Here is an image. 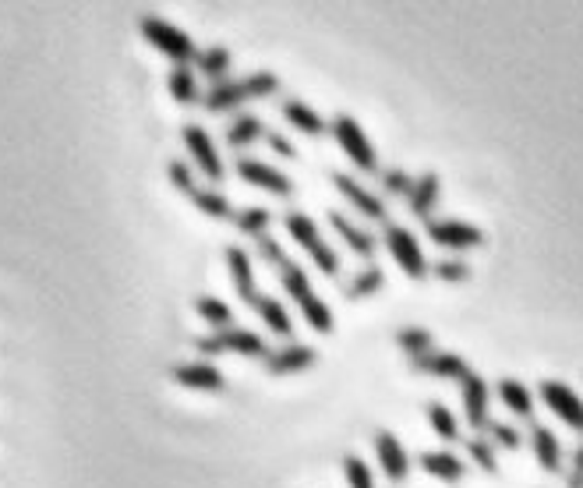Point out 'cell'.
<instances>
[{"label":"cell","instance_id":"277c9868","mask_svg":"<svg viewBox=\"0 0 583 488\" xmlns=\"http://www.w3.org/2000/svg\"><path fill=\"white\" fill-rule=\"evenodd\" d=\"M333 135H336L340 149L346 153V160L354 163L361 174H375V170H378V156H375V149H371L365 128H361L354 117L340 113V117L333 121Z\"/></svg>","mask_w":583,"mask_h":488},{"label":"cell","instance_id":"8d00e7d4","mask_svg":"<svg viewBox=\"0 0 583 488\" xmlns=\"http://www.w3.org/2000/svg\"><path fill=\"white\" fill-rule=\"evenodd\" d=\"M467 453L477 461V467L481 471H488V474H495V453H492V446L484 442V439H471L467 442Z\"/></svg>","mask_w":583,"mask_h":488},{"label":"cell","instance_id":"5b68a950","mask_svg":"<svg viewBox=\"0 0 583 488\" xmlns=\"http://www.w3.org/2000/svg\"><path fill=\"white\" fill-rule=\"evenodd\" d=\"M195 347L202 354H244V357H265L262 336L251 333V329H238V325H230V329H223V333H216V336L198 340Z\"/></svg>","mask_w":583,"mask_h":488},{"label":"cell","instance_id":"f1b7e54d","mask_svg":"<svg viewBox=\"0 0 583 488\" xmlns=\"http://www.w3.org/2000/svg\"><path fill=\"white\" fill-rule=\"evenodd\" d=\"M198 315H202L209 325H216V333H223V329L234 325V312H230L219 298H198Z\"/></svg>","mask_w":583,"mask_h":488},{"label":"cell","instance_id":"ab89813d","mask_svg":"<svg viewBox=\"0 0 583 488\" xmlns=\"http://www.w3.org/2000/svg\"><path fill=\"white\" fill-rule=\"evenodd\" d=\"M488 432H492V439L499 442V446H505V450H520V432L513 429V425H488Z\"/></svg>","mask_w":583,"mask_h":488},{"label":"cell","instance_id":"8992f818","mask_svg":"<svg viewBox=\"0 0 583 488\" xmlns=\"http://www.w3.org/2000/svg\"><path fill=\"white\" fill-rule=\"evenodd\" d=\"M386 248H389V255L397 259V266L407 276H414V280L428 276V259H424L418 238L407 227H386Z\"/></svg>","mask_w":583,"mask_h":488},{"label":"cell","instance_id":"ee69618b","mask_svg":"<svg viewBox=\"0 0 583 488\" xmlns=\"http://www.w3.org/2000/svg\"><path fill=\"white\" fill-rule=\"evenodd\" d=\"M269 149H272L276 156H283V160H293V156H297V153H293V145H291V142H287V138H283V135H276V132L269 135Z\"/></svg>","mask_w":583,"mask_h":488},{"label":"cell","instance_id":"7c38bea8","mask_svg":"<svg viewBox=\"0 0 583 488\" xmlns=\"http://www.w3.org/2000/svg\"><path fill=\"white\" fill-rule=\"evenodd\" d=\"M375 453H378V463H382V474L389 482H403L407 471H410V461H407V450L393 432H382L375 435Z\"/></svg>","mask_w":583,"mask_h":488},{"label":"cell","instance_id":"603a6c76","mask_svg":"<svg viewBox=\"0 0 583 488\" xmlns=\"http://www.w3.org/2000/svg\"><path fill=\"white\" fill-rule=\"evenodd\" d=\"M244 100H251L244 81H219V85H212V92L206 96V107H209L212 113H223V110L240 107Z\"/></svg>","mask_w":583,"mask_h":488},{"label":"cell","instance_id":"30bf717a","mask_svg":"<svg viewBox=\"0 0 583 488\" xmlns=\"http://www.w3.org/2000/svg\"><path fill=\"white\" fill-rule=\"evenodd\" d=\"M238 174L248 181V185H255V188L262 191H272V195H280V198H291L293 195V181L283 174V170H276V166H269V163H259V160H240L238 163Z\"/></svg>","mask_w":583,"mask_h":488},{"label":"cell","instance_id":"8fae6325","mask_svg":"<svg viewBox=\"0 0 583 488\" xmlns=\"http://www.w3.org/2000/svg\"><path fill=\"white\" fill-rule=\"evenodd\" d=\"M463 414H467V425L474 429V432H484L492 421H488V382L481 379L477 372H467L463 379Z\"/></svg>","mask_w":583,"mask_h":488},{"label":"cell","instance_id":"e575fe53","mask_svg":"<svg viewBox=\"0 0 583 488\" xmlns=\"http://www.w3.org/2000/svg\"><path fill=\"white\" fill-rule=\"evenodd\" d=\"M344 474H346V485L350 488H375V478H371L368 463L361 457H344Z\"/></svg>","mask_w":583,"mask_h":488},{"label":"cell","instance_id":"5bb4252c","mask_svg":"<svg viewBox=\"0 0 583 488\" xmlns=\"http://www.w3.org/2000/svg\"><path fill=\"white\" fill-rule=\"evenodd\" d=\"M315 347H304V344H291V347H283V351H272L265 354V368L272 372V376H291V372H304V368H312L315 365Z\"/></svg>","mask_w":583,"mask_h":488},{"label":"cell","instance_id":"1f68e13d","mask_svg":"<svg viewBox=\"0 0 583 488\" xmlns=\"http://www.w3.org/2000/svg\"><path fill=\"white\" fill-rule=\"evenodd\" d=\"M382 270L378 266H368L365 272H357V280L346 287V298L357 301V298H371V294H378V287H382Z\"/></svg>","mask_w":583,"mask_h":488},{"label":"cell","instance_id":"e0dca14e","mask_svg":"<svg viewBox=\"0 0 583 488\" xmlns=\"http://www.w3.org/2000/svg\"><path fill=\"white\" fill-rule=\"evenodd\" d=\"M439 191H442V181H439V174H424L414 181V188H410V213L414 217L428 219V213L435 209V202H439Z\"/></svg>","mask_w":583,"mask_h":488},{"label":"cell","instance_id":"4fadbf2b","mask_svg":"<svg viewBox=\"0 0 583 488\" xmlns=\"http://www.w3.org/2000/svg\"><path fill=\"white\" fill-rule=\"evenodd\" d=\"M227 266H230V276H234V287H238L240 301H248L251 308H259V287H255V270H251V259L244 248H227Z\"/></svg>","mask_w":583,"mask_h":488},{"label":"cell","instance_id":"cb8c5ba5","mask_svg":"<svg viewBox=\"0 0 583 488\" xmlns=\"http://www.w3.org/2000/svg\"><path fill=\"white\" fill-rule=\"evenodd\" d=\"M283 113H287V121H291L293 128L304 132V135H322V132H325V121H322L308 103H301V100H287Z\"/></svg>","mask_w":583,"mask_h":488},{"label":"cell","instance_id":"ac0fdd59","mask_svg":"<svg viewBox=\"0 0 583 488\" xmlns=\"http://www.w3.org/2000/svg\"><path fill=\"white\" fill-rule=\"evenodd\" d=\"M421 467L431 474V478H442V482H460L463 478V461L456 453H446V450H431V453H421Z\"/></svg>","mask_w":583,"mask_h":488},{"label":"cell","instance_id":"4316f807","mask_svg":"<svg viewBox=\"0 0 583 488\" xmlns=\"http://www.w3.org/2000/svg\"><path fill=\"white\" fill-rule=\"evenodd\" d=\"M170 96L177 100V103H198V81L191 75V68L187 64H177L174 71H170Z\"/></svg>","mask_w":583,"mask_h":488},{"label":"cell","instance_id":"52a82bcc","mask_svg":"<svg viewBox=\"0 0 583 488\" xmlns=\"http://www.w3.org/2000/svg\"><path fill=\"white\" fill-rule=\"evenodd\" d=\"M541 400L548 404L552 414H558L573 432H583V400L558 379H545L541 382Z\"/></svg>","mask_w":583,"mask_h":488},{"label":"cell","instance_id":"f546056e","mask_svg":"<svg viewBox=\"0 0 583 488\" xmlns=\"http://www.w3.org/2000/svg\"><path fill=\"white\" fill-rule=\"evenodd\" d=\"M428 421H431V429L439 432V439H446V442H456V439H460V425H456L450 407L428 404Z\"/></svg>","mask_w":583,"mask_h":488},{"label":"cell","instance_id":"83f0119b","mask_svg":"<svg viewBox=\"0 0 583 488\" xmlns=\"http://www.w3.org/2000/svg\"><path fill=\"white\" fill-rule=\"evenodd\" d=\"M255 138H262V121H259L255 113H244V117H238V121L230 124V132H227V142H230L234 149L251 145Z\"/></svg>","mask_w":583,"mask_h":488},{"label":"cell","instance_id":"484cf974","mask_svg":"<svg viewBox=\"0 0 583 488\" xmlns=\"http://www.w3.org/2000/svg\"><path fill=\"white\" fill-rule=\"evenodd\" d=\"M195 64H198V71L212 79L219 85V79L230 71V50L227 47H209V50H202V54L195 57Z\"/></svg>","mask_w":583,"mask_h":488},{"label":"cell","instance_id":"f35d334b","mask_svg":"<svg viewBox=\"0 0 583 488\" xmlns=\"http://www.w3.org/2000/svg\"><path fill=\"white\" fill-rule=\"evenodd\" d=\"M435 276H439V280H446V283H460V280H467V262H460V259H450V262H439V266H435Z\"/></svg>","mask_w":583,"mask_h":488},{"label":"cell","instance_id":"d4e9b609","mask_svg":"<svg viewBox=\"0 0 583 488\" xmlns=\"http://www.w3.org/2000/svg\"><path fill=\"white\" fill-rule=\"evenodd\" d=\"M255 312L262 315L265 325H269V329H272L276 336H283V340H287V336H293L291 315H287V308H283V304H280L276 298H262V301H259V308H255Z\"/></svg>","mask_w":583,"mask_h":488},{"label":"cell","instance_id":"836d02e7","mask_svg":"<svg viewBox=\"0 0 583 488\" xmlns=\"http://www.w3.org/2000/svg\"><path fill=\"white\" fill-rule=\"evenodd\" d=\"M269 223H272V213H269V209H262V206H251V209L238 213V227L244 230V234H248V238H262Z\"/></svg>","mask_w":583,"mask_h":488},{"label":"cell","instance_id":"7402d4cb","mask_svg":"<svg viewBox=\"0 0 583 488\" xmlns=\"http://www.w3.org/2000/svg\"><path fill=\"white\" fill-rule=\"evenodd\" d=\"M530 442H534V453H537V463H541V471H548V474H556L562 471V446H558L556 432H548V429H534L530 435Z\"/></svg>","mask_w":583,"mask_h":488},{"label":"cell","instance_id":"d6a6232c","mask_svg":"<svg viewBox=\"0 0 583 488\" xmlns=\"http://www.w3.org/2000/svg\"><path fill=\"white\" fill-rule=\"evenodd\" d=\"M191 198H195V206H198L206 217H216V219L234 217V213H230V202H227V198H223V195H219L216 188H212V191H195Z\"/></svg>","mask_w":583,"mask_h":488},{"label":"cell","instance_id":"6da1fadb","mask_svg":"<svg viewBox=\"0 0 583 488\" xmlns=\"http://www.w3.org/2000/svg\"><path fill=\"white\" fill-rule=\"evenodd\" d=\"M280 276H283V287H287V294L293 298V304L301 308L304 323L312 325L315 333H333V308L312 291L308 272L301 270L297 262H291V259H283V262H280Z\"/></svg>","mask_w":583,"mask_h":488},{"label":"cell","instance_id":"ffe728a7","mask_svg":"<svg viewBox=\"0 0 583 488\" xmlns=\"http://www.w3.org/2000/svg\"><path fill=\"white\" fill-rule=\"evenodd\" d=\"M499 400H503L516 418H524V421H530L534 418V393H530L527 386L520 379H503L499 382Z\"/></svg>","mask_w":583,"mask_h":488},{"label":"cell","instance_id":"44dd1931","mask_svg":"<svg viewBox=\"0 0 583 488\" xmlns=\"http://www.w3.org/2000/svg\"><path fill=\"white\" fill-rule=\"evenodd\" d=\"M174 379L181 386H191V389H212V393L223 389V372L212 368V365H181L174 372Z\"/></svg>","mask_w":583,"mask_h":488},{"label":"cell","instance_id":"ba28073f","mask_svg":"<svg viewBox=\"0 0 583 488\" xmlns=\"http://www.w3.org/2000/svg\"><path fill=\"white\" fill-rule=\"evenodd\" d=\"M428 238L439 248H452V251L477 248V244L484 241V234L477 230L474 223H463V219H431L428 223Z\"/></svg>","mask_w":583,"mask_h":488},{"label":"cell","instance_id":"7a4b0ae2","mask_svg":"<svg viewBox=\"0 0 583 488\" xmlns=\"http://www.w3.org/2000/svg\"><path fill=\"white\" fill-rule=\"evenodd\" d=\"M287 230H291L293 241L301 244V248H304V251L315 259V266L325 272V276H336V272H340V255H336L329 244L322 241L315 219L308 217V213H301V209L287 213Z\"/></svg>","mask_w":583,"mask_h":488},{"label":"cell","instance_id":"74e56055","mask_svg":"<svg viewBox=\"0 0 583 488\" xmlns=\"http://www.w3.org/2000/svg\"><path fill=\"white\" fill-rule=\"evenodd\" d=\"M382 188H386V195H410L414 181H410L403 170H386V174H382Z\"/></svg>","mask_w":583,"mask_h":488},{"label":"cell","instance_id":"d590c367","mask_svg":"<svg viewBox=\"0 0 583 488\" xmlns=\"http://www.w3.org/2000/svg\"><path fill=\"white\" fill-rule=\"evenodd\" d=\"M244 85H248V96H251V100H265V96H272V92L280 89V79H276L272 71H255V75L244 79Z\"/></svg>","mask_w":583,"mask_h":488},{"label":"cell","instance_id":"3957f363","mask_svg":"<svg viewBox=\"0 0 583 488\" xmlns=\"http://www.w3.org/2000/svg\"><path fill=\"white\" fill-rule=\"evenodd\" d=\"M142 36L156 47L159 54H166L174 64H187V60H195V43H191V36L181 32L177 26H170V22H163L156 15H149V18H142Z\"/></svg>","mask_w":583,"mask_h":488},{"label":"cell","instance_id":"d6986e66","mask_svg":"<svg viewBox=\"0 0 583 488\" xmlns=\"http://www.w3.org/2000/svg\"><path fill=\"white\" fill-rule=\"evenodd\" d=\"M329 223L336 227V234L344 238V244L354 251V255H361V259H371L375 255V238H371L368 230H361V227H354L346 217H340V213H333L329 217Z\"/></svg>","mask_w":583,"mask_h":488},{"label":"cell","instance_id":"9c48e42d","mask_svg":"<svg viewBox=\"0 0 583 488\" xmlns=\"http://www.w3.org/2000/svg\"><path fill=\"white\" fill-rule=\"evenodd\" d=\"M181 135H185L187 153H191V160L198 163V170H202L209 181H223V160H219V153H216L212 138L206 135L198 124H187Z\"/></svg>","mask_w":583,"mask_h":488},{"label":"cell","instance_id":"2e32d148","mask_svg":"<svg viewBox=\"0 0 583 488\" xmlns=\"http://www.w3.org/2000/svg\"><path fill=\"white\" fill-rule=\"evenodd\" d=\"M333 181H336V188L350 198V206H357V213H361V217L386 219V206H382V198H378V195H371L368 188H361L350 174H333Z\"/></svg>","mask_w":583,"mask_h":488},{"label":"cell","instance_id":"7bdbcfd3","mask_svg":"<svg viewBox=\"0 0 583 488\" xmlns=\"http://www.w3.org/2000/svg\"><path fill=\"white\" fill-rule=\"evenodd\" d=\"M569 488H583V442L573 453V467H569Z\"/></svg>","mask_w":583,"mask_h":488},{"label":"cell","instance_id":"60d3db41","mask_svg":"<svg viewBox=\"0 0 583 488\" xmlns=\"http://www.w3.org/2000/svg\"><path fill=\"white\" fill-rule=\"evenodd\" d=\"M170 181H174V188L177 191H187V195H195V177H191V170H187L185 163H170Z\"/></svg>","mask_w":583,"mask_h":488},{"label":"cell","instance_id":"b9f144b4","mask_svg":"<svg viewBox=\"0 0 583 488\" xmlns=\"http://www.w3.org/2000/svg\"><path fill=\"white\" fill-rule=\"evenodd\" d=\"M255 241H259V255H262L265 262H283V248H280L276 238L262 234V238H255Z\"/></svg>","mask_w":583,"mask_h":488},{"label":"cell","instance_id":"4dcf8cb0","mask_svg":"<svg viewBox=\"0 0 583 488\" xmlns=\"http://www.w3.org/2000/svg\"><path fill=\"white\" fill-rule=\"evenodd\" d=\"M399 347L410 354V361L414 357H424V354H431V333L428 329H418V325H407V329H399Z\"/></svg>","mask_w":583,"mask_h":488},{"label":"cell","instance_id":"9a60e30c","mask_svg":"<svg viewBox=\"0 0 583 488\" xmlns=\"http://www.w3.org/2000/svg\"><path fill=\"white\" fill-rule=\"evenodd\" d=\"M414 368L424 372V376H435V379H463L471 368L460 354H442V351H431L424 357H414Z\"/></svg>","mask_w":583,"mask_h":488}]
</instances>
